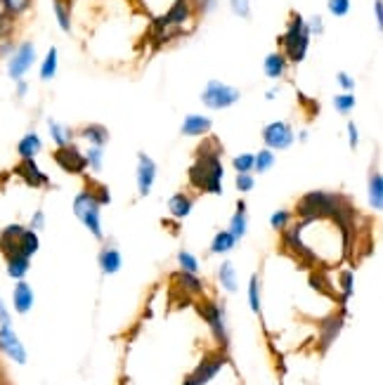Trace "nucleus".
Instances as JSON below:
<instances>
[{"label":"nucleus","mask_w":383,"mask_h":385,"mask_svg":"<svg viewBox=\"0 0 383 385\" xmlns=\"http://www.w3.org/2000/svg\"><path fill=\"white\" fill-rule=\"evenodd\" d=\"M223 180H225V166H223V144L215 137H208L196 149V159L187 171V182L192 189L201 194H223Z\"/></svg>","instance_id":"f257e3e1"},{"label":"nucleus","mask_w":383,"mask_h":385,"mask_svg":"<svg viewBox=\"0 0 383 385\" xmlns=\"http://www.w3.org/2000/svg\"><path fill=\"white\" fill-rule=\"evenodd\" d=\"M341 194H334V191H325V189H315L308 191L298 198L296 203V218L305 220V222H315V220H329L334 215V210L338 208L341 203Z\"/></svg>","instance_id":"f03ea898"},{"label":"nucleus","mask_w":383,"mask_h":385,"mask_svg":"<svg viewBox=\"0 0 383 385\" xmlns=\"http://www.w3.org/2000/svg\"><path fill=\"white\" fill-rule=\"evenodd\" d=\"M279 45H282V52H284V57L289 59V64H301L303 59L308 57L310 29H308V22H305L298 12L291 15L289 26H286V31L282 33V38H279Z\"/></svg>","instance_id":"7ed1b4c3"},{"label":"nucleus","mask_w":383,"mask_h":385,"mask_svg":"<svg viewBox=\"0 0 383 385\" xmlns=\"http://www.w3.org/2000/svg\"><path fill=\"white\" fill-rule=\"evenodd\" d=\"M100 210H102V206L97 203V198H95L91 187H86L81 194H76V198H74V215L83 222V227H86V230L91 232L95 239H100V242H102V239H104V234H102Z\"/></svg>","instance_id":"20e7f679"},{"label":"nucleus","mask_w":383,"mask_h":385,"mask_svg":"<svg viewBox=\"0 0 383 385\" xmlns=\"http://www.w3.org/2000/svg\"><path fill=\"white\" fill-rule=\"evenodd\" d=\"M239 100H242V90L235 86H227L223 81H208L206 88L201 90V104L213 111L230 109Z\"/></svg>","instance_id":"39448f33"},{"label":"nucleus","mask_w":383,"mask_h":385,"mask_svg":"<svg viewBox=\"0 0 383 385\" xmlns=\"http://www.w3.org/2000/svg\"><path fill=\"white\" fill-rule=\"evenodd\" d=\"M196 312H199L201 320L208 324V329H211V333H213L215 343L220 345V350H227V345H230V333H227L223 305H218L215 300H201V303L196 305Z\"/></svg>","instance_id":"423d86ee"},{"label":"nucleus","mask_w":383,"mask_h":385,"mask_svg":"<svg viewBox=\"0 0 383 385\" xmlns=\"http://www.w3.org/2000/svg\"><path fill=\"white\" fill-rule=\"evenodd\" d=\"M225 364H230V357H227V350H218V352H211L196 364V369L185 378L182 385H206L211 383L215 376L220 374Z\"/></svg>","instance_id":"0eeeda50"},{"label":"nucleus","mask_w":383,"mask_h":385,"mask_svg":"<svg viewBox=\"0 0 383 385\" xmlns=\"http://www.w3.org/2000/svg\"><path fill=\"white\" fill-rule=\"evenodd\" d=\"M52 161H55L64 173H69V175H86V171H88L86 154H83L74 142L64 144V147H55Z\"/></svg>","instance_id":"6e6552de"},{"label":"nucleus","mask_w":383,"mask_h":385,"mask_svg":"<svg viewBox=\"0 0 383 385\" xmlns=\"http://www.w3.org/2000/svg\"><path fill=\"white\" fill-rule=\"evenodd\" d=\"M33 64H36V45L31 40H24V43L15 47L12 57L8 59V76L12 81H22L31 71Z\"/></svg>","instance_id":"1a4fd4ad"},{"label":"nucleus","mask_w":383,"mask_h":385,"mask_svg":"<svg viewBox=\"0 0 383 385\" xmlns=\"http://www.w3.org/2000/svg\"><path fill=\"white\" fill-rule=\"evenodd\" d=\"M263 142H265L267 149H277V152H284L289 149L293 142H296V132H293L291 123L286 121H272L263 128Z\"/></svg>","instance_id":"9d476101"},{"label":"nucleus","mask_w":383,"mask_h":385,"mask_svg":"<svg viewBox=\"0 0 383 385\" xmlns=\"http://www.w3.org/2000/svg\"><path fill=\"white\" fill-rule=\"evenodd\" d=\"M0 354H5L8 359H12L15 364H26L29 354L24 343L19 340V336L15 333V329L10 327H0Z\"/></svg>","instance_id":"9b49d317"},{"label":"nucleus","mask_w":383,"mask_h":385,"mask_svg":"<svg viewBox=\"0 0 383 385\" xmlns=\"http://www.w3.org/2000/svg\"><path fill=\"white\" fill-rule=\"evenodd\" d=\"M343 324H345V310L320 320V324H317V329H320V343H317L320 352H327L329 347L334 345V340H336L341 336V331H343Z\"/></svg>","instance_id":"f8f14e48"},{"label":"nucleus","mask_w":383,"mask_h":385,"mask_svg":"<svg viewBox=\"0 0 383 385\" xmlns=\"http://www.w3.org/2000/svg\"><path fill=\"white\" fill-rule=\"evenodd\" d=\"M12 173H15L24 184H29V187H33V189H47L50 187V180H47L45 173L38 168L36 159H22L19 164L12 168Z\"/></svg>","instance_id":"ddd939ff"},{"label":"nucleus","mask_w":383,"mask_h":385,"mask_svg":"<svg viewBox=\"0 0 383 385\" xmlns=\"http://www.w3.org/2000/svg\"><path fill=\"white\" fill-rule=\"evenodd\" d=\"M135 180H137V194L140 196H149L154 187V180H157V164L154 159L145 152H137V171H135Z\"/></svg>","instance_id":"4468645a"},{"label":"nucleus","mask_w":383,"mask_h":385,"mask_svg":"<svg viewBox=\"0 0 383 385\" xmlns=\"http://www.w3.org/2000/svg\"><path fill=\"white\" fill-rule=\"evenodd\" d=\"M192 15H194L192 0H175V3L171 5V10L166 12L164 17H159L157 22L161 26H182V24H187L192 19Z\"/></svg>","instance_id":"2eb2a0df"},{"label":"nucleus","mask_w":383,"mask_h":385,"mask_svg":"<svg viewBox=\"0 0 383 385\" xmlns=\"http://www.w3.org/2000/svg\"><path fill=\"white\" fill-rule=\"evenodd\" d=\"M24 230H26V227L17 225V222H12V225L0 230V256L10 258L15 253H22V251H19V239H22Z\"/></svg>","instance_id":"dca6fc26"},{"label":"nucleus","mask_w":383,"mask_h":385,"mask_svg":"<svg viewBox=\"0 0 383 385\" xmlns=\"http://www.w3.org/2000/svg\"><path fill=\"white\" fill-rule=\"evenodd\" d=\"M213 130V121L203 113H187L182 118V125H180V132L185 137H206L211 135Z\"/></svg>","instance_id":"f3484780"},{"label":"nucleus","mask_w":383,"mask_h":385,"mask_svg":"<svg viewBox=\"0 0 383 385\" xmlns=\"http://www.w3.org/2000/svg\"><path fill=\"white\" fill-rule=\"evenodd\" d=\"M36 303L33 288L26 279H19L15 284V291H12V308H15L17 315H29Z\"/></svg>","instance_id":"a211bd4d"},{"label":"nucleus","mask_w":383,"mask_h":385,"mask_svg":"<svg viewBox=\"0 0 383 385\" xmlns=\"http://www.w3.org/2000/svg\"><path fill=\"white\" fill-rule=\"evenodd\" d=\"M286 71H289V59L284 57V52H270L263 62V74L270 81H282Z\"/></svg>","instance_id":"6ab92c4d"},{"label":"nucleus","mask_w":383,"mask_h":385,"mask_svg":"<svg viewBox=\"0 0 383 385\" xmlns=\"http://www.w3.org/2000/svg\"><path fill=\"white\" fill-rule=\"evenodd\" d=\"M29 269H31V258L24 256V253H15L10 258H5V272H8L10 279L19 281L24 276L29 274Z\"/></svg>","instance_id":"aec40b11"},{"label":"nucleus","mask_w":383,"mask_h":385,"mask_svg":"<svg viewBox=\"0 0 383 385\" xmlns=\"http://www.w3.org/2000/svg\"><path fill=\"white\" fill-rule=\"evenodd\" d=\"M97 262H100L102 274H116L118 269H121V265H123L121 251L114 249V246H104V249L100 251Z\"/></svg>","instance_id":"412c9836"},{"label":"nucleus","mask_w":383,"mask_h":385,"mask_svg":"<svg viewBox=\"0 0 383 385\" xmlns=\"http://www.w3.org/2000/svg\"><path fill=\"white\" fill-rule=\"evenodd\" d=\"M43 152V140H40L38 132H26L19 142H17V154L19 159H36Z\"/></svg>","instance_id":"4be33fe9"},{"label":"nucleus","mask_w":383,"mask_h":385,"mask_svg":"<svg viewBox=\"0 0 383 385\" xmlns=\"http://www.w3.org/2000/svg\"><path fill=\"white\" fill-rule=\"evenodd\" d=\"M367 198H369V206H372L376 213H381L383 210V175H381V171H374L372 175H369Z\"/></svg>","instance_id":"5701e85b"},{"label":"nucleus","mask_w":383,"mask_h":385,"mask_svg":"<svg viewBox=\"0 0 383 385\" xmlns=\"http://www.w3.org/2000/svg\"><path fill=\"white\" fill-rule=\"evenodd\" d=\"M79 135L83 140H88L91 147H104L107 142H109V130H107V125H100V123H88L83 125L79 130Z\"/></svg>","instance_id":"b1692460"},{"label":"nucleus","mask_w":383,"mask_h":385,"mask_svg":"<svg viewBox=\"0 0 383 385\" xmlns=\"http://www.w3.org/2000/svg\"><path fill=\"white\" fill-rule=\"evenodd\" d=\"M192 208H194V198L189 194H185V191H178V194H173L169 198V210L173 218L178 220H185L187 215L192 213Z\"/></svg>","instance_id":"393cba45"},{"label":"nucleus","mask_w":383,"mask_h":385,"mask_svg":"<svg viewBox=\"0 0 383 385\" xmlns=\"http://www.w3.org/2000/svg\"><path fill=\"white\" fill-rule=\"evenodd\" d=\"M227 232H230L232 237L237 239V242L247 237V232H249V215H247V203H244V201L237 203V210H235V215H232L230 230H227Z\"/></svg>","instance_id":"a878e982"},{"label":"nucleus","mask_w":383,"mask_h":385,"mask_svg":"<svg viewBox=\"0 0 383 385\" xmlns=\"http://www.w3.org/2000/svg\"><path fill=\"white\" fill-rule=\"evenodd\" d=\"M173 279H175V284L182 288L185 293H187V296H203V281L199 279V276L196 274H192V272H178L175 276H173Z\"/></svg>","instance_id":"bb28decb"},{"label":"nucleus","mask_w":383,"mask_h":385,"mask_svg":"<svg viewBox=\"0 0 383 385\" xmlns=\"http://www.w3.org/2000/svg\"><path fill=\"white\" fill-rule=\"evenodd\" d=\"M57 66H59V52H57V47H50L47 55L43 57V62H40V71H38L40 81L43 83L52 81V78L57 76Z\"/></svg>","instance_id":"cd10ccee"},{"label":"nucleus","mask_w":383,"mask_h":385,"mask_svg":"<svg viewBox=\"0 0 383 385\" xmlns=\"http://www.w3.org/2000/svg\"><path fill=\"white\" fill-rule=\"evenodd\" d=\"M47 130H50V137H52V142L57 144V147H64V144H71L74 142V137H76V132L69 128V125H62V123H57V121H47Z\"/></svg>","instance_id":"c85d7f7f"},{"label":"nucleus","mask_w":383,"mask_h":385,"mask_svg":"<svg viewBox=\"0 0 383 385\" xmlns=\"http://www.w3.org/2000/svg\"><path fill=\"white\" fill-rule=\"evenodd\" d=\"M274 164H277V156H274L272 149H260L258 154H253V173H258V175H265V173H270Z\"/></svg>","instance_id":"c756f323"},{"label":"nucleus","mask_w":383,"mask_h":385,"mask_svg":"<svg viewBox=\"0 0 383 385\" xmlns=\"http://www.w3.org/2000/svg\"><path fill=\"white\" fill-rule=\"evenodd\" d=\"M218 281H220V286H223L227 293H235L237 288H239L235 265H232V262H223V265H220V269H218Z\"/></svg>","instance_id":"7c9ffc66"},{"label":"nucleus","mask_w":383,"mask_h":385,"mask_svg":"<svg viewBox=\"0 0 383 385\" xmlns=\"http://www.w3.org/2000/svg\"><path fill=\"white\" fill-rule=\"evenodd\" d=\"M237 246V239L232 237L230 232L223 230V232H218L213 237V242H211V253L213 256H223V253H230L232 249Z\"/></svg>","instance_id":"2f4dec72"},{"label":"nucleus","mask_w":383,"mask_h":385,"mask_svg":"<svg viewBox=\"0 0 383 385\" xmlns=\"http://www.w3.org/2000/svg\"><path fill=\"white\" fill-rule=\"evenodd\" d=\"M52 8H55L57 24L64 33H71V8L69 0H52Z\"/></svg>","instance_id":"473e14b6"},{"label":"nucleus","mask_w":383,"mask_h":385,"mask_svg":"<svg viewBox=\"0 0 383 385\" xmlns=\"http://www.w3.org/2000/svg\"><path fill=\"white\" fill-rule=\"evenodd\" d=\"M38 249H40V239H38V232H33V230H24L22 234V239H19V251L24 256H29V258H33L36 253H38Z\"/></svg>","instance_id":"72a5a7b5"},{"label":"nucleus","mask_w":383,"mask_h":385,"mask_svg":"<svg viewBox=\"0 0 383 385\" xmlns=\"http://www.w3.org/2000/svg\"><path fill=\"white\" fill-rule=\"evenodd\" d=\"M33 0H0V10L5 12L12 19H17V17L26 15L29 8H31Z\"/></svg>","instance_id":"f704fd0d"},{"label":"nucleus","mask_w":383,"mask_h":385,"mask_svg":"<svg viewBox=\"0 0 383 385\" xmlns=\"http://www.w3.org/2000/svg\"><path fill=\"white\" fill-rule=\"evenodd\" d=\"M249 308L253 315L260 317L263 305H260V276L258 274H253L249 279Z\"/></svg>","instance_id":"c9c22d12"},{"label":"nucleus","mask_w":383,"mask_h":385,"mask_svg":"<svg viewBox=\"0 0 383 385\" xmlns=\"http://www.w3.org/2000/svg\"><path fill=\"white\" fill-rule=\"evenodd\" d=\"M357 100L352 93H341L334 97V109H336L341 116H348V113H352V109H355Z\"/></svg>","instance_id":"e433bc0d"},{"label":"nucleus","mask_w":383,"mask_h":385,"mask_svg":"<svg viewBox=\"0 0 383 385\" xmlns=\"http://www.w3.org/2000/svg\"><path fill=\"white\" fill-rule=\"evenodd\" d=\"M341 281V305H345V300L352 296V288H355V274H352V269H343L338 276Z\"/></svg>","instance_id":"4c0bfd02"},{"label":"nucleus","mask_w":383,"mask_h":385,"mask_svg":"<svg viewBox=\"0 0 383 385\" xmlns=\"http://www.w3.org/2000/svg\"><path fill=\"white\" fill-rule=\"evenodd\" d=\"M86 161H88V168L95 173L102 171V164H104V147H91L86 152Z\"/></svg>","instance_id":"58836bf2"},{"label":"nucleus","mask_w":383,"mask_h":385,"mask_svg":"<svg viewBox=\"0 0 383 385\" xmlns=\"http://www.w3.org/2000/svg\"><path fill=\"white\" fill-rule=\"evenodd\" d=\"M88 187L93 189V194H95V198H97V203L100 206H109L111 203V191L107 189V184H102V182H97V180H88Z\"/></svg>","instance_id":"ea45409f"},{"label":"nucleus","mask_w":383,"mask_h":385,"mask_svg":"<svg viewBox=\"0 0 383 385\" xmlns=\"http://www.w3.org/2000/svg\"><path fill=\"white\" fill-rule=\"evenodd\" d=\"M310 286H313L315 291H320V293H325V296L334 298V288L329 286V279L322 272H313V274H310Z\"/></svg>","instance_id":"a19ab883"},{"label":"nucleus","mask_w":383,"mask_h":385,"mask_svg":"<svg viewBox=\"0 0 383 385\" xmlns=\"http://www.w3.org/2000/svg\"><path fill=\"white\" fill-rule=\"evenodd\" d=\"M291 220H293V213H291V210H277V213H272L270 225H272V230L282 232V230H286V227L291 225Z\"/></svg>","instance_id":"79ce46f5"},{"label":"nucleus","mask_w":383,"mask_h":385,"mask_svg":"<svg viewBox=\"0 0 383 385\" xmlns=\"http://www.w3.org/2000/svg\"><path fill=\"white\" fill-rule=\"evenodd\" d=\"M178 262H180L182 272H192V274L199 272V260H196L189 251H180V253H178Z\"/></svg>","instance_id":"37998d69"},{"label":"nucleus","mask_w":383,"mask_h":385,"mask_svg":"<svg viewBox=\"0 0 383 385\" xmlns=\"http://www.w3.org/2000/svg\"><path fill=\"white\" fill-rule=\"evenodd\" d=\"M232 168L237 173H253V154H237L232 159Z\"/></svg>","instance_id":"c03bdc74"},{"label":"nucleus","mask_w":383,"mask_h":385,"mask_svg":"<svg viewBox=\"0 0 383 385\" xmlns=\"http://www.w3.org/2000/svg\"><path fill=\"white\" fill-rule=\"evenodd\" d=\"M235 187L242 191V194H249L251 189L256 187V178H253V173H237V182H235Z\"/></svg>","instance_id":"a18cd8bd"},{"label":"nucleus","mask_w":383,"mask_h":385,"mask_svg":"<svg viewBox=\"0 0 383 385\" xmlns=\"http://www.w3.org/2000/svg\"><path fill=\"white\" fill-rule=\"evenodd\" d=\"M230 10H232V15L242 17V19H249L251 17V0H230Z\"/></svg>","instance_id":"49530a36"},{"label":"nucleus","mask_w":383,"mask_h":385,"mask_svg":"<svg viewBox=\"0 0 383 385\" xmlns=\"http://www.w3.org/2000/svg\"><path fill=\"white\" fill-rule=\"evenodd\" d=\"M327 8L334 17H345L350 12V0H327Z\"/></svg>","instance_id":"de8ad7c7"},{"label":"nucleus","mask_w":383,"mask_h":385,"mask_svg":"<svg viewBox=\"0 0 383 385\" xmlns=\"http://www.w3.org/2000/svg\"><path fill=\"white\" fill-rule=\"evenodd\" d=\"M336 83H338V88L343 90V93H352V90H355V78H352L350 74H345V71H338Z\"/></svg>","instance_id":"09e8293b"},{"label":"nucleus","mask_w":383,"mask_h":385,"mask_svg":"<svg viewBox=\"0 0 383 385\" xmlns=\"http://www.w3.org/2000/svg\"><path fill=\"white\" fill-rule=\"evenodd\" d=\"M45 227V213L43 210H36L33 213V218H31V222H29V230H33V232H40Z\"/></svg>","instance_id":"8fccbe9b"},{"label":"nucleus","mask_w":383,"mask_h":385,"mask_svg":"<svg viewBox=\"0 0 383 385\" xmlns=\"http://www.w3.org/2000/svg\"><path fill=\"white\" fill-rule=\"evenodd\" d=\"M15 40L12 38H3L0 40V59H10L12 57V52H15Z\"/></svg>","instance_id":"3c124183"},{"label":"nucleus","mask_w":383,"mask_h":385,"mask_svg":"<svg viewBox=\"0 0 383 385\" xmlns=\"http://www.w3.org/2000/svg\"><path fill=\"white\" fill-rule=\"evenodd\" d=\"M308 29H310V36H322L325 33V22H322V17L317 15V17H313V19L308 22Z\"/></svg>","instance_id":"603ef678"},{"label":"nucleus","mask_w":383,"mask_h":385,"mask_svg":"<svg viewBox=\"0 0 383 385\" xmlns=\"http://www.w3.org/2000/svg\"><path fill=\"white\" fill-rule=\"evenodd\" d=\"M348 142H350V149H357V144H360V130H357V125L355 123H348Z\"/></svg>","instance_id":"864d4df0"},{"label":"nucleus","mask_w":383,"mask_h":385,"mask_svg":"<svg viewBox=\"0 0 383 385\" xmlns=\"http://www.w3.org/2000/svg\"><path fill=\"white\" fill-rule=\"evenodd\" d=\"M10 324H12V315L8 305H5V300L0 298V327H10Z\"/></svg>","instance_id":"5fc2aeb1"},{"label":"nucleus","mask_w":383,"mask_h":385,"mask_svg":"<svg viewBox=\"0 0 383 385\" xmlns=\"http://www.w3.org/2000/svg\"><path fill=\"white\" fill-rule=\"evenodd\" d=\"M192 8H194V12L206 15V12L213 8V0H192Z\"/></svg>","instance_id":"6e6d98bb"},{"label":"nucleus","mask_w":383,"mask_h":385,"mask_svg":"<svg viewBox=\"0 0 383 385\" xmlns=\"http://www.w3.org/2000/svg\"><path fill=\"white\" fill-rule=\"evenodd\" d=\"M374 17H376V26L383 29V0H374Z\"/></svg>","instance_id":"4d7b16f0"},{"label":"nucleus","mask_w":383,"mask_h":385,"mask_svg":"<svg viewBox=\"0 0 383 385\" xmlns=\"http://www.w3.org/2000/svg\"><path fill=\"white\" fill-rule=\"evenodd\" d=\"M26 90H29V86H26V81H17V97H24V95H26Z\"/></svg>","instance_id":"13d9d810"},{"label":"nucleus","mask_w":383,"mask_h":385,"mask_svg":"<svg viewBox=\"0 0 383 385\" xmlns=\"http://www.w3.org/2000/svg\"><path fill=\"white\" fill-rule=\"evenodd\" d=\"M0 385H8V376H5L3 366H0Z\"/></svg>","instance_id":"bf43d9fd"},{"label":"nucleus","mask_w":383,"mask_h":385,"mask_svg":"<svg viewBox=\"0 0 383 385\" xmlns=\"http://www.w3.org/2000/svg\"><path fill=\"white\" fill-rule=\"evenodd\" d=\"M274 95H277V90H267L265 97H267V100H274Z\"/></svg>","instance_id":"052dcab7"},{"label":"nucleus","mask_w":383,"mask_h":385,"mask_svg":"<svg viewBox=\"0 0 383 385\" xmlns=\"http://www.w3.org/2000/svg\"><path fill=\"white\" fill-rule=\"evenodd\" d=\"M298 140H301V142H305V140H308V130H303L301 135H298Z\"/></svg>","instance_id":"680f3d73"}]
</instances>
